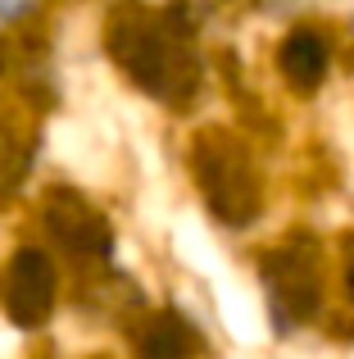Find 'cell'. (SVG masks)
<instances>
[{"label":"cell","mask_w":354,"mask_h":359,"mask_svg":"<svg viewBox=\"0 0 354 359\" xmlns=\"http://www.w3.org/2000/svg\"><path fill=\"white\" fill-rule=\"evenodd\" d=\"M268 278V296H273L277 318H309L318 305V278H313V264L295 250H282L268 259L264 269Z\"/></svg>","instance_id":"cell-2"},{"label":"cell","mask_w":354,"mask_h":359,"mask_svg":"<svg viewBox=\"0 0 354 359\" xmlns=\"http://www.w3.org/2000/svg\"><path fill=\"white\" fill-rule=\"evenodd\" d=\"M282 73H286L291 87L313 91L323 82V73H327V46L313 32H291L282 46Z\"/></svg>","instance_id":"cell-3"},{"label":"cell","mask_w":354,"mask_h":359,"mask_svg":"<svg viewBox=\"0 0 354 359\" xmlns=\"http://www.w3.org/2000/svg\"><path fill=\"white\" fill-rule=\"evenodd\" d=\"M0 305L9 323L18 327H41L55 305V269L45 250H18L9 269L0 273Z\"/></svg>","instance_id":"cell-1"},{"label":"cell","mask_w":354,"mask_h":359,"mask_svg":"<svg viewBox=\"0 0 354 359\" xmlns=\"http://www.w3.org/2000/svg\"><path fill=\"white\" fill-rule=\"evenodd\" d=\"M136 359H186V327L177 318H155L136 346Z\"/></svg>","instance_id":"cell-4"},{"label":"cell","mask_w":354,"mask_h":359,"mask_svg":"<svg viewBox=\"0 0 354 359\" xmlns=\"http://www.w3.org/2000/svg\"><path fill=\"white\" fill-rule=\"evenodd\" d=\"M346 282H350V296H354V269H350V278H346Z\"/></svg>","instance_id":"cell-5"}]
</instances>
